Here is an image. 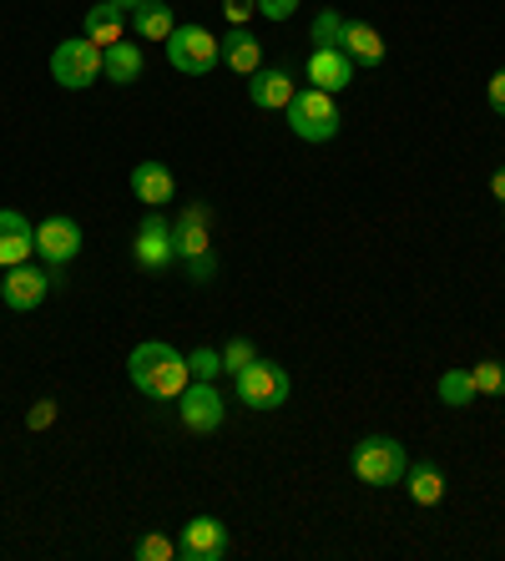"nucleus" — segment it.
<instances>
[{"label":"nucleus","mask_w":505,"mask_h":561,"mask_svg":"<svg viewBox=\"0 0 505 561\" xmlns=\"http://www.w3.org/2000/svg\"><path fill=\"white\" fill-rule=\"evenodd\" d=\"M142 71H147V56H142V46H137V41L122 36L117 46H106V51H102V77L117 81V87H131Z\"/></svg>","instance_id":"f3484780"},{"label":"nucleus","mask_w":505,"mask_h":561,"mask_svg":"<svg viewBox=\"0 0 505 561\" xmlns=\"http://www.w3.org/2000/svg\"><path fill=\"white\" fill-rule=\"evenodd\" d=\"M501 233H505V218H501Z\"/></svg>","instance_id":"c9c22d12"},{"label":"nucleus","mask_w":505,"mask_h":561,"mask_svg":"<svg viewBox=\"0 0 505 561\" xmlns=\"http://www.w3.org/2000/svg\"><path fill=\"white\" fill-rule=\"evenodd\" d=\"M127 375H131V385H137L147 400H177V394L193 385L187 354H177L172 344H162V340L137 344L131 359H127Z\"/></svg>","instance_id":"f257e3e1"},{"label":"nucleus","mask_w":505,"mask_h":561,"mask_svg":"<svg viewBox=\"0 0 505 561\" xmlns=\"http://www.w3.org/2000/svg\"><path fill=\"white\" fill-rule=\"evenodd\" d=\"M475 400H480V394H475L470 369H445V375H440V405L466 410V405H475Z\"/></svg>","instance_id":"5701e85b"},{"label":"nucleus","mask_w":505,"mask_h":561,"mask_svg":"<svg viewBox=\"0 0 505 561\" xmlns=\"http://www.w3.org/2000/svg\"><path fill=\"white\" fill-rule=\"evenodd\" d=\"M404 491L415 506H440L445 501V470L435 460H415V466L404 470Z\"/></svg>","instance_id":"aec40b11"},{"label":"nucleus","mask_w":505,"mask_h":561,"mask_svg":"<svg viewBox=\"0 0 505 561\" xmlns=\"http://www.w3.org/2000/svg\"><path fill=\"white\" fill-rule=\"evenodd\" d=\"M485 102H491V112H501L505 117V66L491 77V87H485Z\"/></svg>","instance_id":"473e14b6"},{"label":"nucleus","mask_w":505,"mask_h":561,"mask_svg":"<svg viewBox=\"0 0 505 561\" xmlns=\"http://www.w3.org/2000/svg\"><path fill=\"white\" fill-rule=\"evenodd\" d=\"M26 425H31V431H46V425H56V400H36V405H31V415H26Z\"/></svg>","instance_id":"7c9ffc66"},{"label":"nucleus","mask_w":505,"mask_h":561,"mask_svg":"<svg viewBox=\"0 0 505 561\" xmlns=\"http://www.w3.org/2000/svg\"><path fill=\"white\" fill-rule=\"evenodd\" d=\"M182 268H187V278H193V284H213V278H218V259H213V253H203V259H187Z\"/></svg>","instance_id":"c85d7f7f"},{"label":"nucleus","mask_w":505,"mask_h":561,"mask_svg":"<svg viewBox=\"0 0 505 561\" xmlns=\"http://www.w3.org/2000/svg\"><path fill=\"white\" fill-rule=\"evenodd\" d=\"M162 46H168L172 71H182V77H208L222 61V36H213L208 26H172Z\"/></svg>","instance_id":"20e7f679"},{"label":"nucleus","mask_w":505,"mask_h":561,"mask_svg":"<svg viewBox=\"0 0 505 561\" xmlns=\"http://www.w3.org/2000/svg\"><path fill=\"white\" fill-rule=\"evenodd\" d=\"M354 71H359V66L349 61V51H338V46H313L309 61H303L309 87H319V92H329V96H338L344 87H354Z\"/></svg>","instance_id":"ddd939ff"},{"label":"nucleus","mask_w":505,"mask_h":561,"mask_svg":"<svg viewBox=\"0 0 505 561\" xmlns=\"http://www.w3.org/2000/svg\"><path fill=\"white\" fill-rule=\"evenodd\" d=\"M51 77L61 81L66 92H81V87H91V81L102 77V46H91L87 36L61 41V46L51 51Z\"/></svg>","instance_id":"423d86ee"},{"label":"nucleus","mask_w":505,"mask_h":561,"mask_svg":"<svg viewBox=\"0 0 505 561\" xmlns=\"http://www.w3.org/2000/svg\"><path fill=\"white\" fill-rule=\"evenodd\" d=\"M491 197H495V203H505V168L491 172Z\"/></svg>","instance_id":"72a5a7b5"},{"label":"nucleus","mask_w":505,"mask_h":561,"mask_svg":"<svg viewBox=\"0 0 505 561\" xmlns=\"http://www.w3.org/2000/svg\"><path fill=\"white\" fill-rule=\"evenodd\" d=\"M177 557V541H168V536L147 531L142 541H137V561H172Z\"/></svg>","instance_id":"bb28decb"},{"label":"nucleus","mask_w":505,"mask_h":561,"mask_svg":"<svg viewBox=\"0 0 505 561\" xmlns=\"http://www.w3.org/2000/svg\"><path fill=\"white\" fill-rule=\"evenodd\" d=\"M233 390L248 410H278L288 405V394H294V379H288L284 365H273V359H253L248 369L233 375Z\"/></svg>","instance_id":"39448f33"},{"label":"nucleus","mask_w":505,"mask_h":561,"mask_svg":"<svg viewBox=\"0 0 505 561\" xmlns=\"http://www.w3.org/2000/svg\"><path fill=\"white\" fill-rule=\"evenodd\" d=\"M177 415L193 435H213L222 420H228V405H222V394L213 390V379H193V385L177 394Z\"/></svg>","instance_id":"6e6552de"},{"label":"nucleus","mask_w":505,"mask_h":561,"mask_svg":"<svg viewBox=\"0 0 505 561\" xmlns=\"http://www.w3.org/2000/svg\"><path fill=\"white\" fill-rule=\"evenodd\" d=\"M122 31H127V11H122L117 0H96V5H91L87 11V41L91 46H117L122 41Z\"/></svg>","instance_id":"a211bd4d"},{"label":"nucleus","mask_w":505,"mask_h":561,"mask_svg":"<svg viewBox=\"0 0 505 561\" xmlns=\"http://www.w3.org/2000/svg\"><path fill=\"white\" fill-rule=\"evenodd\" d=\"M56 274L51 268H31V263H15V268H5V284H0V304L15 313H31L46 304V294H51Z\"/></svg>","instance_id":"1a4fd4ad"},{"label":"nucleus","mask_w":505,"mask_h":561,"mask_svg":"<svg viewBox=\"0 0 505 561\" xmlns=\"http://www.w3.org/2000/svg\"><path fill=\"white\" fill-rule=\"evenodd\" d=\"M222 11H228V21H233V26H248V15L259 11V0H222Z\"/></svg>","instance_id":"2f4dec72"},{"label":"nucleus","mask_w":505,"mask_h":561,"mask_svg":"<svg viewBox=\"0 0 505 561\" xmlns=\"http://www.w3.org/2000/svg\"><path fill=\"white\" fill-rule=\"evenodd\" d=\"M131 259H137V268H147V274H162V268L177 263V253H172V222L162 218V208H152L142 222H137V233H131Z\"/></svg>","instance_id":"0eeeda50"},{"label":"nucleus","mask_w":505,"mask_h":561,"mask_svg":"<svg viewBox=\"0 0 505 561\" xmlns=\"http://www.w3.org/2000/svg\"><path fill=\"white\" fill-rule=\"evenodd\" d=\"M81 222L77 218H46V222H36V253H41V263L46 268H66V263L81 253Z\"/></svg>","instance_id":"9b49d317"},{"label":"nucleus","mask_w":505,"mask_h":561,"mask_svg":"<svg viewBox=\"0 0 505 561\" xmlns=\"http://www.w3.org/2000/svg\"><path fill=\"white\" fill-rule=\"evenodd\" d=\"M187 369H193V379H218V375H222V350H197V354H187Z\"/></svg>","instance_id":"cd10ccee"},{"label":"nucleus","mask_w":505,"mask_h":561,"mask_svg":"<svg viewBox=\"0 0 505 561\" xmlns=\"http://www.w3.org/2000/svg\"><path fill=\"white\" fill-rule=\"evenodd\" d=\"M172 253H177V263L213 253V208L208 203H187V208L172 218Z\"/></svg>","instance_id":"9d476101"},{"label":"nucleus","mask_w":505,"mask_h":561,"mask_svg":"<svg viewBox=\"0 0 505 561\" xmlns=\"http://www.w3.org/2000/svg\"><path fill=\"white\" fill-rule=\"evenodd\" d=\"M344 26H349V21L338 11H319L313 15V46H338V41H344Z\"/></svg>","instance_id":"393cba45"},{"label":"nucleus","mask_w":505,"mask_h":561,"mask_svg":"<svg viewBox=\"0 0 505 561\" xmlns=\"http://www.w3.org/2000/svg\"><path fill=\"white\" fill-rule=\"evenodd\" d=\"M117 5H122V11H131V5H142V0H117Z\"/></svg>","instance_id":"f704fd0d"},{"label":"nucleus","mask_w":505,"mask_h":561,"mask_svg":"<svg viewBox=\"0 0 505 561\" xmlns=\"http://www.w3.org/2000/svg\"><path fill=\"white\" fill-rule=\"evenodd\" d=\"M470 379H475V394H495V400L505 394V365L501 359H480V365L470 369Z\"/></svg>","instance_id":"b1692460"},{"label":"nucleus","mask_w":505,"mask_h":561,"mask_svg":"<svg viewBox=\"0 0 505 561\" xmlns=\"http://www.w3.org/2000/svg\"><path fill=\"white\" fill-rule=\"evenodd\" d=\"M404 470H410V456L394 435H364L354 445V476L364 485H400Z\"/></svg>","instance_id":"7ed1b4c3"},{"label":"nucleus","mask_w":505,"mask_h":561,"mask_svg":"<svg viewBox=\"0 0 505 561\" xmlns=\"http://www.w3.org/2000/svg\"><path fill=\"white\" fill-rule=\"evenodd\" d=\"M284 112H288V127H294V137H303V142H334L338 127H344L334 96L319 92V87H298L294 102H288Z\"/></svg>","instance_id":"f03ea898"},{"label":"nucleus","mask_w":505,"mask_h":561,"mask_svg":"<svg viewBox=\"0 0 505 561\" xmlns=\"http://www.w3.org/2000/svg\"><path fill=\"white\" fill-rule=\"evenodd\" d=\"M294 77H288L284 66H259L253 77H248V102L259 106V112H284L294 102Z\"/></svg>","instance_id":"2eb2a0df"},{"label":"nucleus","mask_w":505,"mask_h":561,"mask_svg":"<svg viewBox=\"0 0 505 561\" xmlns=\"http://www.w3.org/2000/svg\"><path fill=\"white\" fill-rule=\"evenodd\" d=\"M177 557L182 561H222L228 557V526L218 516H193L177 536Z\"/></svg>","instance_id":"f8f14e48"},{"label":"nucleus","mask_w":505,"mask_h":561,"mask_svg":"<svg viewBox=\"0 0 505 561\" xmlns=\"http://www.w3.org/2000/svg\"><path fill=\"white\" fill-rule=\"evenodd\" d=\"M303 0H259V15L263 21H294V11Z\"/></svg>","instance_id":"c756f323"},{"label":"nucleus","mask_w":505,"mask_h":561,"mask_svg":"<svg viewBox=\"0 0 505 561\" xmlns=\"http://www.w3.org/2000/svg\"><path fill=\"white\" fill-rule=\"evenodd\" d=\"M31 253H36V222L15 208H0V268L31 263Z\"/></svg>","instance_id":"4468645a"},{"label":"nucleus","mask_w":505,"mask_h":561,"mask_svg":"<svg viewBox=\"0 0 505 561\" xmlns=\"http://www.w3.org/2000/svg\"><path fill=\"white\" fill-rule=\"evenodd\" d=\"M253 359H259V350H253V340H228V344H222V369H228V375H238V369H248V365H253Z\"/></svg>","instance_id":"a878e982"},{"label":"nucleus","mask_w":505,"mask_h":561,"mask_svg":"<svg viewBox=\"0 0 505 561\" xmlns=\"http://www.w3.org/2000/svg\"><path fill=\"white\" fill-rule=\"evenodd\" d=\"M131 193H137V203H147V208H168L177 183H172V172L162 168V162H137V168H131Z\"/></svg>","instance_id":"dca6fc26"},{"label":"nucleus","mask_w":505,"mask_h":561,"mask_svg":"<svg viewBox=\"0 0 505 561\" xmlns=\"http://www.w3.org/2000/svg\"><path fill=\"white\" fill-rule=\"evenodd\" d=\"M127 15H131V31H137L142 41H168V36H172V26H177V21H172V11L162 5V0H142V5H131Z\"/></svg>","instance_id":"4be33fe9"},{"label":"nucleus","mask_w":505,"mask_h":561,"mask_svg":"<svg viewBox=\"0 0 505 561\" xmlns=\"http://www.w3.org/2000/svg\"><path fill=\"white\" fill-rule=\"evenodd\" d=\"M222 66H233L238 77H253L263 66V46L253 41V31H243V26H233L228 36H222Z\"/></svg>","instance_id":"412c9836"},{"label":"nucleus","mask_w":505,"mask_h":561,"mask_svg":"<svg viewBox=\"0 0 505 561\" xmlns=\"http://www.w3.org/2000/svg\"><path fill=\"white\" fill-rule=\"evenodd\" d=\"M338 51H349L354 66H379L385 61V36H379L369 21H349V26H344V41H338Z\"/></svg>","instance_id":"6ab92c4d"}]
</instances>
